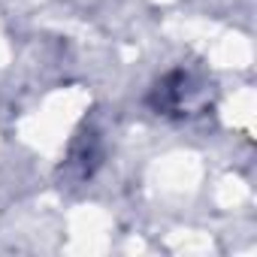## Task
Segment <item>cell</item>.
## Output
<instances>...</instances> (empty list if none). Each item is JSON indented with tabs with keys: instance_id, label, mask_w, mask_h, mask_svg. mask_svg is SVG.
<instances>
[{
	"instance_id": "cell-1",
	"label": "cell",
	"mask_w": 257,
	"mask_h": 257,
	"mask_svg": "<svg viewBox=\"0 0 257 257\" xmlns=\"http://www.w3.org/2000/svg\"><path fill=\"white\" fill-rule=\"evenodd\" d=\"M146 106L170 121H194L215 106V85L200 70L176 67L149 88Z\"/></svg>"
}]
</instances>
